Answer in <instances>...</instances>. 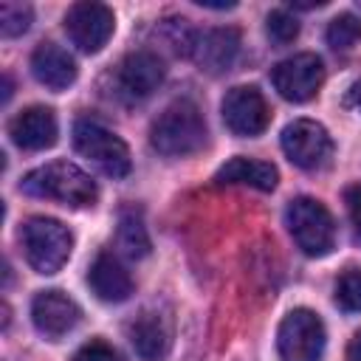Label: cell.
Segmentation results:
<instances>
[{
  "instance_id": "obj_1",
  "label": "cell",
  "mask_w": 361,
  "mask_h": 361,
  "mask_svg": "<svg viewBox=\"0 0 361 361\" xmlns=\"http://www.w3.org/2000/svg\"><path fill=\"white\" fill-rule=\"evenodd\" d=\"M20 192H25L31 197H42V200H56V203L73 206V209L93 206L99 197L93 178L71 161H51V164L31 169L20 180Z\"/></svg>"
},
{
  "instance_id": "obj_2",
  "label": "cell",
  "mask_w": 361,
  "mask_h": 361,
  "mask_svg": "<svg viewBox=\"0 0 361 361\" xmlns=\"http://www.w3.org/2000/svg\"><path fill=\"white\" fill-rule=\"evenodd\" d=\"M149 144L166 158H183L206 144V121L195 102H172L149 127Z\"/></svg>"
},
{
  "instance_id": "obj_3",
  "label": "cell",
  "mask_w": 361,
  "mask_h": 361,
  "mask_svg": "<svg viewBox=\"0 0 361 361\" xmlns=\"http://www.w3.org/2000/svg\"><path fill=\"white\" fill-rule=\"evenodd\" d=\"M20 243L28 265L45 276L56 274L73 251V234L54 217H28L20 228Z\"/></svg>"
},
{
  "instance_id": "obj_4",
  "label": "cell",
  "mask_w": 361,
  "mask_h": 361,
  "mask_svg": "<svg viewBox=\"0 0 361 361\" xmlns=\"http://www.w3.org/2000/svg\"><path fill=\"white\" fill-rule=\"evenodd\" d=\"M285 226L293 243L307 257H324L336 245V223L324 203L313 197H293L285 209Z\"/></svg>"
},
{
  "instance_id": "obj_5",
  "label": "cell",
  "mask_w": 361,
  "mask_h": 361,
  "mask_svg": "<svg viewBox=\"0 0 361 361\" xmlns=\"http://www.w3.org/2000/svg\"><path fill=\"white\" fill-rule=\"evenodd\" d=\"M73 147L79 155H85L107 178H127L130 175V166H133L130 149L104 124H99L93 118H79L73 124Z\"/></svg>"
},
{
  "instance_id": "obj_6",
  "label": "cell",
  "mask_w": 361,
  "mask_h": 361,
  "mask_svg": "<svg viewBox=\"0 0 361 361\" xmlns=\"http://www.w3.org/2000/svg\"><path fill=\"white\" fill-rule=\"evenodd\" d=\"M324 322L307 307H293L276 333V350L282 361H319L324 353Z\"/></svg>"
},
{
  "instance_id": "obj_7",
  "label": "cell",
  "mask_w": 361,
  "mask_h": 361,
  "mask_svg": "<svg viewBox=\"0 0 361 361\" xmlns=\"http://www.w3.org/2000/svg\"><path fill=\"white\" fill-rule=\"evenodd\" d=\"M282 149L290 164L299 169H324L333 158V138L330 133L313 118H296L282 130Z\"/></svg>"
},
{
  "instance_id": "obj_8",
  "label": "cell",
  "mask_w": 361,
  "mask_h": 361,
  "mask_svg": "<svg viewBox=\"0 0 361 361\" xmlns=\"http://www.w3.org/2000/svg\"><path fill=\"white\" fill-rule=\"evenodd\" d=\"M65 31L71 42L85 54H99L116 31V17L104 3H73L65 14Z\"/></svg>"
},
{
  "instance_id": "obj_9",
  "label": "cell",
  "mask_w": 361,
  "mask_h": 361,
  "mask_svg": "<svg viewBox=\"0 0 361 361\" xmlns=\"http://www.w3.org/2000/svg\"><path fill=\"white\" fill-rule=\"evenodd\" d=\"M324 82V65L316 54H293L271 68L274 90L288 102H307Z\"/></svg>"
},
{
  "instance_id": "obj_10",
  "label": "cell",
  "mask_w": 361,
  "mask_h": 361,
  "mask_svg": "<svg viewBox=\"0 0 361 361\" xmlns=\"http://www.w3.org/2000/svg\"><path fill=\"white\" fill-rule=\"evenodd\" d=\"M223 121L226 127L240 138H254L265 133L271 121V110L265 104V96L254 85H237L223 96Z\"/></svg>"
},
{
  "instance_id": "obj_11",
  "label": "cell",
  "mask_w": 361,
  "mask_h": 361,
  "mask_svg": "<svg viewBox=\"0 0 361 361\" xmlns=\"http://www.w3.org/2000/svg\"><path fill=\"white\" fill-rule=\"evenodd\" d=\"M79 319H82L79 305L62 290H39L31 299V322L37 333L51 341L68 336L79 324Z\"/></svg>"
},
{
  "instance_id": "obj_12",
  "label": "cell",
  "mask_w": 361,
  "mask_h": 361,
  "mask_svg": "<svg viewBox=\"0 0 361 361\" xmlns=\"http://www.w3.org/2000/svg\"><path fill=\"white\" fill-rule=\"evenodd\" d=\"M118 93L130 102H141L147 96H152L161 82H164V62L158 59V54L152 51H133L121 59L118 73Z\"/></svg>"
},
{
  "instance_id": "obj_13",
  "label": "cell",
  "mask_w": 361,
  "mask_h": 361,
  "mask_svg": "<svg viewBox=\"0 0 361 361\" xmlns=\"http://www.w3.org/2000/svg\"><path fill=\"white\" fill-rule=\"evenodd\" d=\"M237 54H240V31L234 25L209 28V31L197 34L195 45H192L195 65L212 76L231 71V65L237 62Z\"/></svg>"
},
{
  "instance_id": "obj_14",
  "label": "cell",
  "mask_w": 361,
  "mask_h": 361,
  "mask_svg": "<svg viewBox=\"0 0 361 361\" xmlns=\"http://www.w3.org/2000/svg\"><path fill=\"white\" fill-rule=\"evenodd\" d=\"M127 336L144 361H161L172 347V319L158 307H147L127 324Z\"/></svg>"
},
{
  "instance_id": "obj_15",
  "label": "cell",
  "mask_w": 361,
  "mask_h": 361,
  "mask_svg": "<svg viewBox=\"0 0 361 361\" xmlns=\"http://www.w3.org/2000/svg\"><path fill=\"white\" fill-rule=\"evenodd\" d=\"M56 133H59L56 130V116H54L51 107H42V104L25 107L8 121L11 141L25 152H39V149L54 147Z\"/></svg>"
},
{
  "instance_id": "obj_16",
  "label": "cell",
  "mask_w": 361,
  "mask_h": 361,
  "mask_svg": "<svg viewBox=\"0 0 361 361\" xmlns=\"http://www.w3.org/2000/svg\"><path fill=\"white\" fill-rule=\"evenodd\" d=\"M31 73L48 90H68L76 82V62L65 48L42 42L31 54Z\"/></svg>"
},
{
  "instance_id": "obj_17",
  "label": "cell",
  "mask_w": 361,
  "mask_h": 361,
  "mask_svg": "<svg viewBox=\"0 0 361 361\" xmlns=\"http://www.w3.org/2000/svg\"><path fill=\"white\" fill-rule=\"evenodd\" d=\"M87 282H90L96 299L110 302V305H118V302L130 299V293H133V276H130L127 268H124L113 254H107V251H102V254L93 259L90 271H87Z\"/></svg>"
},
{
  "instance_id": "obj_18",
  "label": "cell",
  "mask_w": 361,
  "mask_h": 361,
  "mask_svg": "<svg viewBox=\"0 0 361 361\" xmlns=\"http://www.w3.org/2000/svg\"><path fill=\"white\" fill-rule=\"evenodd\" d=\"M214 180L220 186H251V189H259V192H274L276 180H279V172L271 161H257V158L237 155L214 172Z\"/></svg>"
},
{
  "instance_id": "obj_19",
  "label": "cell",
  "mask_w": 361,
  "mask_h": 361,
  "mask_svg": "<svg viewBox=\"0 0 361 361\" xmlns=\"http://www.w3.org/2000/svg\"><path fill=\"white\" fill-rule=\"evenodd\" d=\"M118 248L130 259H141L149 254V234H147L141 212L124 209L118 214Z\"/></svg>"
},
{
  "instance_id": "obj_20",
  "label": "cell",
  "mask_w": 361,
  "mask_h": 361,
  "mask_svg": "<svg viewBox=\"0 0 361 361\" xmlns=\"http://www.w3.org/2000/svg\"><path fill=\"white\" fill-rule=\"evenodd\" d=\"M324 37H327V45L333 51H350L361 39V20L355 14H350V11H344V14L330 20Z\"/></svg>"
},
{
  "instance_id": "obj_21",
  "label": "cell",
  "mask_w": 361,
  "mask_h": 361,
  "mask_svg": "<svg viewBox=\"0 0 361 361\" xmlns=\"http://www.w3.org/2000/svg\"><path fill=\"white\" fill-rule=\"evenodd\" d=\"M31 20H34V8L28 3H14V0L0 3V31H3V37L25 34L31 28Z\"/></svg>"
},
{
  "instance_id": "obj_22",
  "label": "cell",
  "mask_w": 361,
  "mask_h": 361,
  "mask_svg": "<svg viewBox=\"0 0 361 361\" xmlns=\"http://www.w3.org/2000/svg\"><path fill=\"white\" fill-rule=\"evenodd\" d=\"M265 34L274 45H288L299 37V20L288 8H274L265 17Z\"/></svg>"
},
{
  "instance_id": "obj_23",
  "label": "cell",
  "mask_w": 361,
  "mask_h": 361,
  "mask_svg": "<svg viewBox=\"0 0 361 361\" xmlns=\"http://www.w3.org/2000/svg\"><path fill=\"white\" fill-rule=\"evenodd\" d=\"M336 305L347 313H361V268H350L338 276Z\"/></svg>"
},
{
  "instance_id": "obj_24",
  "label": "cell",
  "mask_w": 361,
  "mask_h": 361,
  "mask_svg": "<svg viewBox=\"0 0 361 361\" xmlns=\"http://www.w3.org/2000/svg\"><path fill=\"white\" fill-rule=\"evenodd\" d=\"M73 361H121L118 350L113 344H107L104 338H90L87 344H82L73 353Z\"/></svg>"
},
{
  "instance_id": "obj_25",
  "label": "cell",
  "mask_w": 361,
  "mask_h": 361,
  "mask_svg": "<svg viewBox=\"0 0 361 361\" xmlns=\"http://www.w3.org/2000/svg\"><path fill=\"white\" fill-rule=\"evenodd\" d=\"M344 203H347V212H350V223H353L355 240L361 243V183L358 186H350L344 192Z\"/></svg>"
},
{
  "instance_id": "obj_26",
  "label": "cell",
  "mask_w": 361,
  "mask_h": 361,
  "mask_svg": "<svg viewBox=\"0 0 361 361\" xmlns=\"http://www.w3.org/2000/svg\"><path fill=\"white\" fill-rule=\"evenodd\" d=\"M347 361H361V330L353 336V341L347 347Z\"/></svg>"
},
{
  "instance_id": "obj_27",
  "label": "cell",
  "mask_w": 361,
  "mask_h": 361,
  "mask_svg": "<svg viewBox=\"0 0 361 361\" xmlns=\"http://www.w3.org/2000/svg\"><path fill=\"white\" fill-rule=\"evenodd\" d=\"M350 99H353V104L361 110V82H355V85H353V90H350Z\"/></svg>"
},
{
  "instance_id": "obj_28",
  "label": "cell",
  "mask_w": 361,
  "mask_h": 361,
  "mask_svg": "<svg viewBox=\"0 0 361 361\" xmlns=\"http://www.w3.org/2000/svg\"><path fill=\"white\" fill-rule=\"evenodd\" d=\"M358 8H361V0H358Z\"/></svg>"
}]
</instances>
